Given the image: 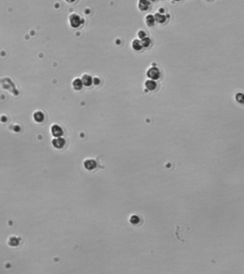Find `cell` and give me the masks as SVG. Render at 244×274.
<instances>
[{
    "instance_id": "6da1fadb",
    "label": "cell",
    "mask_w": 244,
    "mask_h": 274,
    "mask_svg": "<svg viewBox=\"0 0 244 274\" xmlns=\"http://www.w3.org/2000/svg\"><path fill=\"white\" fill-rule=\"evenodd\" d=\"M146 75L150 80H158L160 79L161 73H160V70L158 67H151L148 68V70H147Z\"/></svg>"
},
{
    "instance_id": "7a4b0ae2",
    "label": "cell",
    "mask_w": 244,
    "mask_h": 274,
    "mask_svg": "<svg viewBox=\"0 0 244 274\" xmlns=\"http://www.w3.org/2000/svg\"><path fill=\"white\" fill-rule=\"evenodd\" d=\"M70 24L72 27L78 28L83 24V19L78 14H70L69 17Z\"/></svg>"
},
{
    "instance_id": "3957f363",
    "label": "cell",
    "mask_w": 244,
    "mask_h": 274,
    "mask_svg": "<svg viewBox=\"0 0 244 274\" xmlns=\"http://www.w3.org/2000/svg\"><path fill=\"white\" fill-rule=\"evenodd\" d=\"M150 6V1L149 0H138V7L140 11H145L149 9Z\"/></svg>"
},
{
    "instance_id": "277c9868",
    "label": "cell",
    "mask_w": 244,
    "mask_h": 274,
    "mask_svg": "<svg viewBox=\"0 0 244 274\" xmlns=\"http://www.w3.org/2000/svg\"><path fill=\"white\" fill-rule=\"evenodd\" d=\"M145 87L149 91H154V90H156L157 87H158V84H157L155 80L148 79L145 82Z\"/></svg>"
},
{
    "instance_id": "5b68a950",
    "label": "cell",
    "mask_w": 244,
    "mask_h": 274,
    "mask_svg": "<svg viewBox=\"0 0 244 274\" xmlns=\"http://www.w3.org/2000/svg\"><path fill=\"white\" fill-rule=\"evenodd\" d=\"M51 132H52V135L54 137H55V138L60 137L63 134L62 129L61 128V127L57 125H53L52 126Z\"/></svg>"
},
{
    "instance_id": "8992f818",
    "label": "cell",
    "mask_w": 244,
    "mask_h": 274,
    "mask_svg": "<svg viewBox=\"0 0 244 274\" xmlns=\"http://www.w3.org/2000/svg\"><path fill=\"white\" fill-rule=\"evenodd\" d=\"M93 78L92 77L91 75H88V74L83 75L81 78L82 82H83V86H85V87L91 86V85H93Z\"/></svg>"
},
{
    "instance_id": "52a82bcc",
    "label": "cell",
    "mask_w": 244,
    "mask_h": 274,
    "mask_svg": "<svg viewBox=\"0 0 244 274\" xmlns=\"http://www.w3.org/2000/svg\"><path fill=\"white\" fill-rule=\"evenodd\" d=\"M65 144V140L63 138H60V137H57L55 138V139L52 140V145H54L55 148H62L64 146Z\"/></svg>"
},
{
    "instance_id": "ba28073f",
    "label": "cell",
    "mask_w": 244,
    "mask_h": 274,
    "mask_svg": "<svg viewBox=\"0 0 244 274\" xmlns=\"http://www.w3.org/2000/svg\"><path fill=\"white\" fill-rule=\"evenodd\" d=\"M145 22L147 26L149 27H152L154 26L155 23L154 15H153L151 14L146 15L145 18Z\"/></svg>"
},
{
    "instance_id": "9c48e42d",
    "label": "cell",
    "mask_w": 244,
    "mask_h": 274,
    "mask_svg": "<svg viewBox=\"0 0 244 274\" xmlns=\"http://www.w3.org/2000/svg\"><path fill=\"white\" fill-rule=\"evenodd\" d=\"M154 17H155V22H157L159 24H163V23H165L167 20V17L164 14H161L160 12H156L154 14Z\"/></svg>"
},
{
    "instance_id": "30bf717a",
    "label": "cell",
    "mask_w": 244,
    "mask_h": 274,
    "mask_svg": "<svg viewBox=\"0 0 244 274\" xmlns=\"http://www.w3.org/2000/svg\"><path fill=\"white\" fill-rule=\"evenodd\" d=\"M132 48L135 50V51H140L143 49V47L141 45V42L140 40L138 39H134L131 42Z\"/></svg>"
},
{
    "instance_id": "8fae6325",
    "label": "cell",
    "mask_w": 244,
    "mask_h": 274,
    "mask_svg": "<svg viewBox=\"0 0 244 274\" xmlns=\"http://www.w3.org/2000/svg\"><path fill=\"white\" fill-rule=\"evenodd\" d=\"M72 85L73 88L75 90H80L83 88V82H82L81 79H80V78H76V79L73 80Z\"/></svg>"
},
{
    "instance_id": "7c38bea8",
    "label": "cell",
    "mask_w": 244,
    "mask_h": 274,
    "mask_svg": "<svg viewBox=\"0 0 244 274\" xmlns=\"http://www.w3.org/2000/svg\"><path fill=\"white\" fill-rule=\"evenodd\" d=\"M84 165L85 167V168L88 170H93L95 168V167L97 166V163L95 160H86V161L84 163Z\"/></svg>"
},
{
    "instance_id": "4fadbf2b",
    "label": "cell",
    "mask_w": 244,
    "mask_h": 274,
    "mask_svg": "<svg viewBox=\"0 0 244 274\" xmlns=\"http://www.w3.org/2000/svg\"><path fill=\"white\" fill-rule=\"evenodd\" d=\"M33 118H34V120L36 122H37V123H41V122H42L43 120H44V114H43L42 112L37 111L34 113Z\"/></svg>"
},
{
    "instance_id": "5bb4252c",
    "label": "cell",
    "mask_w": 244,
    "mask_h": 274,
    "mask_svg": "<svg viewBox=\"0 0 244 274\" xmlns=\"http://www.w3.org/2000/svg\"><path fill=\"white\" fill-rule=\"evenodd\" d=\"M140 42H141V45L143 48H148L151 44V39L149 37H146L140 39Z\"/></svg>"
},
{
    "instance_id": "9a60e30c",
    "label": "cell",
    "mask_w": 244,
    "mask_h": 274,
    "mask_svg": "<svg viewBox=\"0 0 244 274\" xmlns=\"http://www.w3.org/2000/svg\"><path fill=\"white\" fill-rule=\"evenodd\" d=\"M235 100L238 102V103H240V104H243V100H244V97H243V94L241 93H236L235 96Z\"/></svg>"
},
{
    "instance_id": "2e32d148",
    "label": "cell",
    "mask_w": 244,
    "mask_h": 274,
    "mask_svg": "<svg viewBox=\"0 0 244 274\" xmlns=\"http://www.w3.org/2000/svg\"><path fill=\"white\" fill-rule=\"evenodd\" d=\"M138 38H139V39H143V38H145V37H147L146 32L144 31L143 29L139 30V31L138 32Z\"/></svg>"
},
{
    "instance_id": "e0dca14e",
    "label": "cell",
    "mask_w": 244,
    "mask_h": 274,
    "mask_svg": "<svg viewBox=\"0 0 244 274\" xmlns=\"http://www.w3.org/2000/svg\"><path fill=\"white\" fill-rule=\"evenodd\" d=\"M100 82H101V81H100V80L98 77H95V78H93V84H94V85H100Z\"/></svg>"
},
{
    "instance_id": "ac0fdd59",
    "label": "cell",
    "mask_w": 244,
    "mask_h": 274,
    "mask_svg": "<svg viewBox=\"0 0 244 274\" xmlns=\"http://www.w3.org/2000/svg\"><path fill=\"white\" fill-rule=\"evenodd\" d=\"M65 1H66L67 3H73V2H75L76 0H65Z\"/></svg>"
},
{
    "instance_id": "d6986e66",
    "label": "cell",
    "mask_w": 244,
    "mask_h": 274,
    "mask_svg": "<svg viewBox=\"0 0 244 274\" xmlns=\"http://www.w3.org/2000/svg\"><path fill=\"white\" fill-rule=\"evenodd\" d=\"M174 1H181V0H174Z\"/></svg>"
},
{
    "instance_id": "ffe728a7",
    "label": "cell",
    "mask_w": 244,
    "mask_h": 274,
    "mask_svg": "<svg viewBox=\"0 0 244 274\" xmlns=\"http://www.w3.org/2000/svg\"><path fill=\"white\" fill-rule=\"evenodd\" d=\"M149 1H155V0H149Z\"/></svg>"
},
{
    "instance_id": "44dd1931",
    "label": "cell",
    "mask_w": 244,
    "mask_h": 274,
    "mask_svg": "<svg viewBox=\"0 0 244 274\" xmlns=\"http://www.w3.org/2000/svg\"><path fill=\"white\" fill-rule=\"evenodd\" d=\"M205 1H211V0H205Z\"/></svg>"
}]
</instances>
